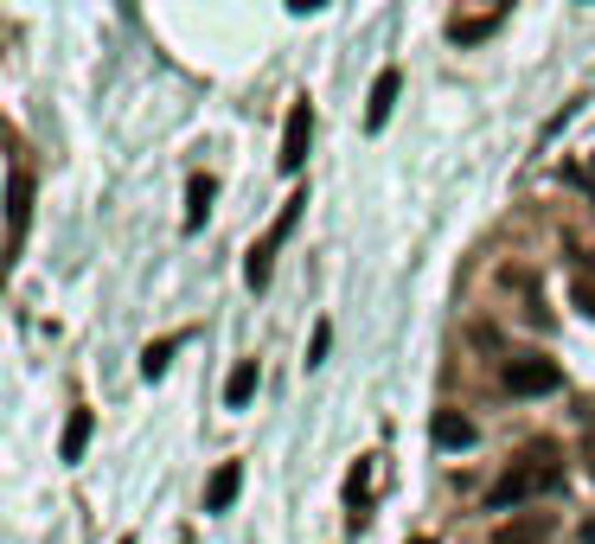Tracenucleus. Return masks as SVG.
Returning a JSON list of instances; mask_svg holds the SVG:
<instances>
[{
    "label": "nucleus",
    "mask_w": 595,
    "mask_h": 544,
    "mask_svg": "<svg viewBox=\"0 0 595 544\" xmlns=\"http://www.w3.org/2000/svg\"><path fill=\"white\" fill-rule=\"evenodd\" d=\"M257 385H262V365L237 359V365H231V378H224V410H244V403L257 398Z\"/></svg>",
    "instance_id": "obj_8"
},
{
    "label": "nucleus",
    "mask_w": 595,
    "mask_h": 544,
    "mask_svg": "<svg viewBox=\"0 0 595 544\" xmlns=\"http://www.w3.org/2000/svg\"><path fill=\"white\" fill-rule=\"evenodd\" d=\"M570 295H576V308L595 321V276H590V269H576V289H570Z\"/></svg>",
    "instance_id": "obj_16"
},
{
    "label": "nucleus",
    "mask_w": 595,
    "mask_h": 544,
    "mask_svg": "<svg viewBox=\"0 0 595 544\" xmlns=\"http://www.w3.org/2000/svg\"><path fill=\"white\" fill-rule=\"evenodd\" d=\"M301 206H307V192H295V199H289V206L276 212V224H269V237H262V244H250V256H244V276H250V289H262V282H269V263H276V244H282L289 231H295Z\"/></svg>",
    "instance_id": "obj_3"
},
{
    "label": "nucleus",
    "mask_w": 595,
    "mask_h": 544,
    "mask_svg": "<svg viewBox=\"0 0 595 544\" xmlns=\"http://www.w3.org/2000/svg\"><path fill=\"white\" fill-rule=\"evenodd\" d=\"M551 487H563V462H545V448H538L525 468H513V474H499V480H493L486 507L506 512V507H519V500H531V493H551Z\"/></svg>",
    "instance_id": "obj_1"
},
{
    "label": "nucleus",
    "mask_w": 595,
    "mask_h": 544,
    "mask_svg": "<svg viewBox=\"0 0 595 544\" xmlns=\"http://www.w3.org/2000/svg\"><path fill=\"white\" fill-rule=\"evenodd\" d=\"M397 90H404V77H397V71H378L372 97H366V129H384V122H391V109H397Z\"/></svg>",
    "instance_id": "obj_6"
},
{
    "label": "nucleus",
    "mask_w": 595,
    "mask_h": 544,
    "mask_svg": "<svg viewBox=\"0 0 595 544\" xmlns=\"http://www.w3.org/2000/svg\"><path fill=\"white\" fill-rule=\"evenodd\" d=\"M590 474H595V435H590Z\"/></svg>",
    "instance_id": "obj_21"
},
{
    "label": "nucleus",
    "mask_w": 595,
    "mask_h": 544,
    "mask_svg": "<svg viewBox=\"0 0 595 544\" xmlns=\"http://www.w3.org/2000/svg\"><path fill=\"white\" fill-rule=\"evenodd\" d=\"M307 147H314V109H307V103H289V122H282V147H276V167H282V174H301Z\"/></svg>",
    "instance_id": "obj_4"
},
{
    "label": "nucleus",
    "mask_w": 595,
    "mask_h": 544,
    "mask_svg": "<svg viewBox=\"0 0 595 544\" xmlns=\"http://www.w3.org/2000/svg\"><path fill=\"white\" fill-rule=\"evenodd\" d=\"M409 544H429V539H409Z\"/></svg>",
    "instance_id": "obj_22"
},
{
    "label": "nucleus",
    "mask_w": 595,
    "mask_h": 544,
    "mask_svg": "<svg viewBox=\"0 0 595 544\" xmlns=\"http://www.w3.org/2000/svg\"><path fill=\"white\" fill-rule=\"evenodd\" d=\"M212 199H218V180H212V174H199V180L187 186V231H199V224H205Z\"/></svg>",
    "instance_id": "obj_11"
},
{
    "label": "nucleus",
    "mask_w": 595,
    "mask_h": 544,
    "mask_svg": "<svg viewBox=\"0 0 595 544\" xmlns=\"http://www.w3.org/2000/svg\"><path fill=\"white\" fill-rule=\"evenodd\" d=\"M26 218H33V174L13 167V192H7V244H13V251H20V237H26Z\"/></svg>",
    "instance_id": "obj_5"
},
{
    "label": "nucleus",
    "mask_w": 595,
    "mask_h": 544,
    "mask_svg": "<svg viewBox=\"0 0 595 544\" xmlns=\"http://www.w3.org/2000/svg\"><path fill=\"white\" fill-rule=\"evenodd\" d=\"M327 346H334V321H321V326H314V340H307V365H321V359H327Z\"/></svg>",
    "instance_id": "obj_15"
},
{
    "label": "nucleus",
    "mask_w": 595,
    "mask_h": 544,
    "mask_svg": "<svg viewBox=\"0 0 595 544\" xmlns=\"http://www.w3.org/2000/svg\"><path fill=\"white\" fill-rule=\"evenodd\" d=\"M583 544H595V519H583Z\"/></svg>",
    "instance_id": "obj_20"
},
{
    "label": "nucleus",
    "mask_w": 595,
    "mask_h": 544,
    "mask_svg": "<svg viewBox=\"0 0 595 544\" xmlns=\"http://www.w3.org/2000/svg\"><path fill=\"white\" fill-rule=\"evenodd\" d=\"M90 430H97V417H90V410H71V423H65V442H58V455H65V462H83V448H90Z\"/></svg>",
    "instance_id": "obj_10"
},
{
    "label": "nucleus",
    "mask_w": 595,
    "mask_h": 544,
    "mask_svg": "<svg viewBox=\"0 0 595 544\" xmlns=\"http://www.w3.org/2000/svg\"><path fill=\"white\" fill-rule=\"evenodd\" d=\"M314 7H327V0H295V13H314Z\"/></svg>",
    "instance_id": "obj_19"
},
{
    "label": "nucleus",
    "mask_w": 595,
    "mask_h": 544,
    "mask_svg": "<svg viewBox=\"0 0 595 544\" xmlns=\"http://www.w3.org/2000/svg\"><path fill=\"white\" fill-rule=\"evenodd\" d=\"M237 487H244V462H218V474L205 480V512H231Z\"/></svg>",
    "instance_id": "obj_7"
},
{
    "label": "nucleus",
    "mask_w": 595,
    "mask_h": 544,
    "mask_svg": "<svg viewBox=\"0 0 595 544\" xmlns=\"http://www.w3.org/2000/svg\"><path fill=\"white\" fill-rule=\"evenodd\" d=\"M167 359H173V340H154L148 353H142V378H160V371H167Z\"/></svg>",
    "instance_id": "obj_13"
},
{
    "label": "nucleus",
    "mask_w": 595,
    "mask_h": 544,
    "mask_svg": "<svg viewBox=\"0 0 595 544\" xmlns=\"http://www.w3.org/2000/svg\"><path fill=\"white\" fill-rule=\"evenodd\" d=\"M499 385L513 391V398H551L563 385L558 359H538V353H513V359L499 365Z\"/></svg>",
    "instance_id": "obj_2"
},
{
    "label": "nucleus",
    "mask_w": 595,
    "mask_h": 544,
    "mask_svg": "<svg viewBox=\"0 0 595 544\" xmlns=\"http://www.w3.org/2000/svg\"><path fill=\"white\" fill-rule=\"evenodd\" d=\"M545 532H551V519H538V512H531V519L499 525V532H493V544H545Z\"/></svg>",
    "instance_id": "obj_12"
},
{
    "label": "nucleus",
    "mask_w": 595,
    "mask_h": 544,
    "mask_svg": "<svg viewBox=\"0 0 595 544\" xmlns=\"http://www.w3.org/2000/svg\"><path fill=\"white\" fill-rule=\"evenodd\" d=\"M366 487H372V468H366V462H359V468L346 474V493H352V500H366Z\"/></svg>",
    "instance_id": "obj_17"
},
{
    "label": "nucleus",
    "mask_w": 595,
    "mask_h": 544,
    "mask_svg": "<svg viewBox=\"0 0 595 544\" xmlns=\"http://www.w3.org/2000/svg\"><path fill=\"white\" fill-rule=\"evenodd\" d=\"M563 180H570V186H590V192H595V160H590V167H570Z\"/></svg>",
    "instance_id": "obj_18"
},
{
    "label": "nucleus",
    "mask_w": 595,
    "mask_h": 544,
    "mask_svg": "<svg viewBox=\"0 0 595 544\" xmlns=\"http://www.w3.org/2000/svg\"><path fill=\"white\" fill-rule=\"evenodd\" d=\"M493 33V20H454V45H481Z\"/></svg>",
    "instance_id": "obj_14"
},
{
    "label": "nucleus",
    "mask_w": 595,
    "mask_h": 544,
    "mask_svg": "<svg viewBox=\"0 0 595 544\" xmlns=\"http://www.w3.org/2000/svg\"><path fill=\"white\" fill-rule=\"evenodd\" d=\"M429 435H436L442 448H474V423H468L461 410H436V417H429Z\"/></svg>",
    "instance_id": "obj_9"
}]
</instances>
